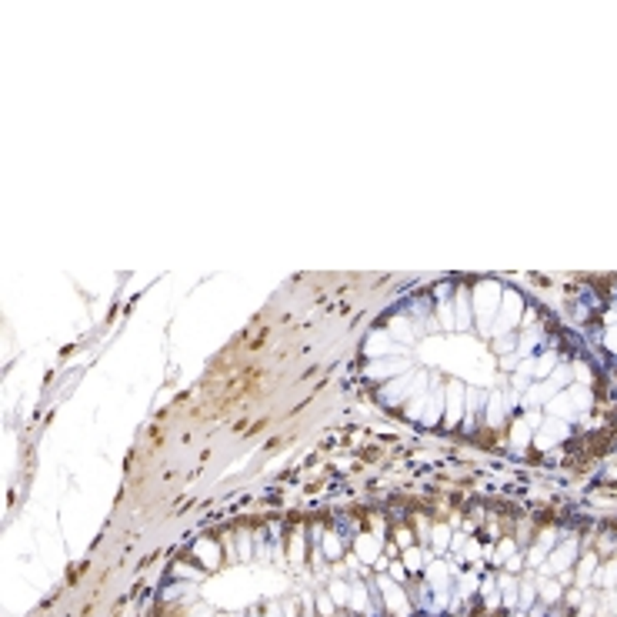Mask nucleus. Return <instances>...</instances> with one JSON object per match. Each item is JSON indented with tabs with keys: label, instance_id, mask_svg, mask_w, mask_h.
Listing matches in <instances>:
<instances>
[{
	"label": "nucleus",
	"instance_id": "f257e3e1",
	"mask_svg": "<svg viewBox=\"0 0 617 617\" xmlns=\"http://www.w3.org/2000/svg\"><path fill=\"white\" fill-rule=\"evenodd\" d=\"M611 347H617V331H614V334H611Z\"/></svg>",
	"mask_w": 617,
	"mask_h": 617
}]
</instances>
